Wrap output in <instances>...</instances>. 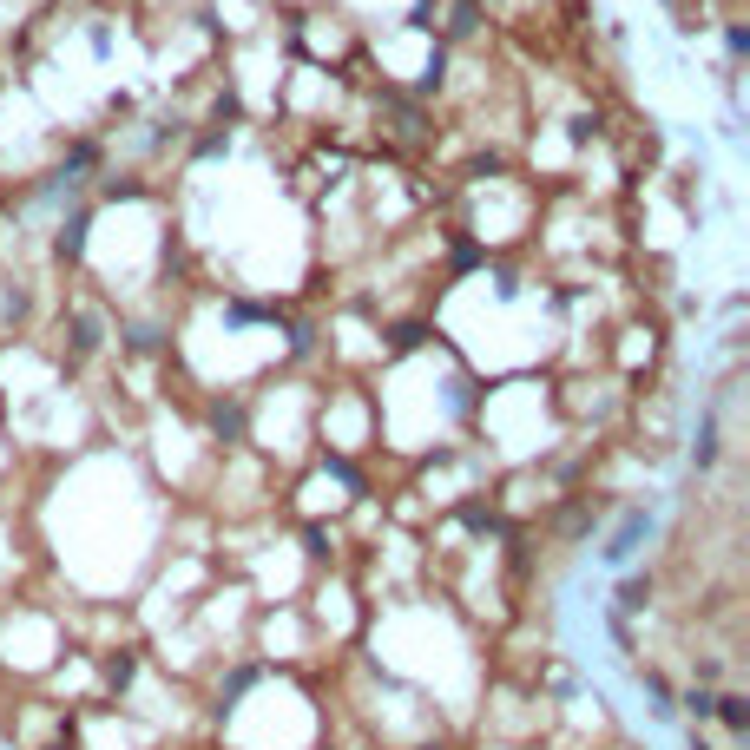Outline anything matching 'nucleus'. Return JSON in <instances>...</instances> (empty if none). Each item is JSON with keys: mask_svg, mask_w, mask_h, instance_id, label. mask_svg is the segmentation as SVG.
I'll return each mask as SVG.
<instances>
[{"mask_svg": "<svg viewBox=\"0 0 750 750\" xmlns=\"http://www.w3.org/2000/svg\"><path fill=\"white\" fill-rule=\"evenodd\" d=\"M652 540H658V514L645 507V500H632V507H619V527L599 540V560L606 566H632Z\"/></svg>", "mask_w": 750, "mask_h": 750, "instance_id": "obj_1", "label": "nucleus"}, {"mask_svg": "<svg viewBox=\"0 0 750 750\" xmlns=\"http://www.w3.org/2000/svg\"><path fill=\"white\" fill-rule=\"evenodd\" d=\"M718 454H724V415H718V402H704L698 408V428H691V468L711 474V468H718Z\"/></svg>", "mask_w": 750, "mask_h": 750, "instance_id": "obj_2", "label": "nucleus"}, {"mask_svg": "<svg viewBox=\"0 0 750 750\" xmlns=\"http://www.w3.org/2000/svg\"><path fill=\"white\" fill-rule=\"evenodd\" d=\"M711 724H724V737H731V744H744V737H750V698H744V691H718Z\"/></svg>", "mask_w": 750, "mask_h": 750, "instance_id": "obj_3", "label": "nucleus"}, {"mask_svg": "<svg viewBox=\"0 0 750 750\" xmlns=\"http://www.w3.org/2000/svg\"><path fill=\"white\" fill-rule=\"evenodd\" d=\"M612 612H652V573H625L619 586H612Z\"/></svg>", "mask_w": 750, "mask_h": 750, "instance_id": "obj_4", "label": "nucleus"}, {"mask_svg": "<svg viewBox=\"0 0 750 750\" xmlns=\"http://www.w3.org/2000/svg\"><path fill=\"white\" fill-rule=\"evenodd\" d=\"M639 685H645V698H652V718H672V711H678V691H672V678H665V672H645Z\"/></svg>", "mask_w": 750, "mask_h": 750, "instance_id": "obj_5", "label": "nucleus"}, {"mask_svg": "<svg viewBox=\"0 0 750 750\" xmlns=\"http://www.w3.org/2000/svg\"><path fill=\"white\" fill-rule=\"evenodd\" d=\"M724 60H731V66L750 60V27H744V14H724Z\"/></svg>", "mask_w": 750, "mask_h": 750, "instance_id": "obj_6", "label": "nucleus"}, {"mask_svg": "<svg viewBox=\"0 0 750 750\" xmlns=\"http://www.w3.org/2000/svg\"><path fill=\"white\" fill-rule=\"evenodd\" d=\"M678 704H685V718L711 724V704H718V691H711V685H691V691H685V698H678Z\"/></svg>", "mask_w": 750, "mask_h": 750, "instance_id": "obj_7", "label": "nucleus"}]
</instances>
